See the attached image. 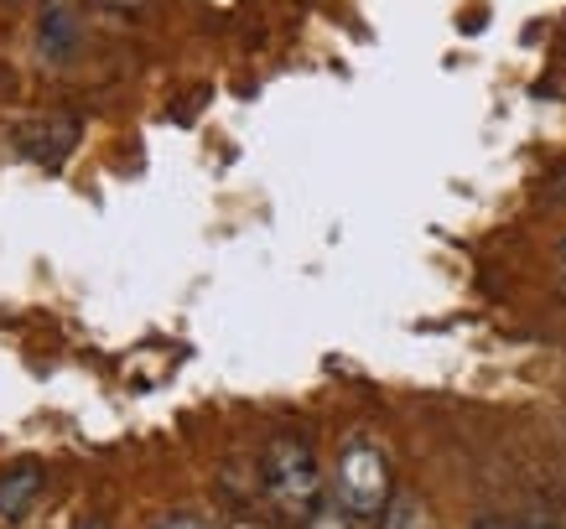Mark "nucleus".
Returning a JSON list of instances; mask_svg holds the SVG:
<instances>
[{
	"mask_svg": "<svg viewBox=\"0 0 566 529\" xmlns=\"http://www.w3.org/2000/svg\"><path fill=\"white\" fill-rule=\"evenodd\" d=\"M104 6H109V11H140L146 0H104Z\"/></svg>",
	"mask_w": 566,
	"mask_h": 529,
	"instance_id": "9d476101",
	"label": "nucleus"
},
{
	"mask_svg": "<svg viewBox=\"0 0 566 529\" xmlns=\"http://www.w3.org/2000/svg\"><path fill=\"white\" fill-rule=\"evenodd\" d=\"M379 529H431V514L416 494H390V504L379 514Z\"/></svg>",
	"mask_w": 566,
	"mask_h": 529,
	"instance_id": "423d86ee",
	"label": "nucleus"
},
{
	"mask_svg": "<svg viewBox=\"0 0 566 529\" xmlns=\"http://www.w3.org/2000/svg\"><path fill=\"white\" fill-rule=\"evenodd\" d=\"M551 203L556 208H566V161L556 167V177H551Z\"/></svg>",
	"mask_w": 566,
	"mask_h": 529,
	"instance_id": "1a4fd4ad",
	"label": "nucleus"
},
{
	"mask_svg": "<svg viewBox=\"0 0 566 529\" xmlns=\"http://www.w3.org/2000/svg\"><path fill=\"white\" fill-rule=\"evenodd\" d=\"M78 136H84V125L73 115H42V120L17 130V151L32 156L36 167H63L73 156V146H78Z\"/></svg>",
	"mask_w": 566,
	"mask_h": 529,
	"instance_id": "7ed1b4c3",
	"label": "nucleus"
},
{
	"mask_svg": "<svg viewBox=\"0 0 566 529\" xmlns=\"http://www.w3.org/2000/svg\"><path fill=\"white\" fill-rule=\"evenodd\" d=\"M229 529H260V525H229Z\"/></svg>",
	"mask_w": 566,
	"mask_h": 529,
	"instance_id": "4468645a",
	"label": "nucleus"
},
{
	"mask_svg": "<svg viewBox=\"0 0 566 529\" xmlns=\"http://www.w3.org/2000/svg\"><path fill=\"white\" fill-rule=\"evenodd\" d=\"M556 260H562V265H566V240H562V244H556Z\"/></svg>",
	"mask_w": 566,
	"mask_h": 529,
	"instance_id": "ddd939ff",
	"label": "nucleus"
},
{
	"mask_svg": "<svg viewBox=\"0 0 566 529\" xmlns=\"http://www.w3.org/2000/svg\"><path fill=\"white\" fill-rule=\"evenodd\" d=\"M260 483H265V498L286 519L307 525L312 514L323 509V473H317V452H312L307 436H275L260 457Z\"/></svg>",
	"mask_w": 566,
	"mask_h": 529,
	"instance_id": "f257e3e1",
	"label": "nucleus"
},
{
	"mask_svg": "<svg viewBox=\"0 0 566 529\" xmlns=\"http://www.w3.org/2000/svg\"><path fill=\"white\" fill-rule=\"evenodd\" d=\"M531 529H556V525H531Z\"/></svg>",
	"mask_w": 566,
	"mask_h": 529,
	"instance_id": "2eb2a0df",
	"label": "nucleus"
},
{
	"mask_svg": "<svg viewBox=\"0 0 566 529\" xmlns=\"http://www.w3.org/2000/svg\"><path fill=\"white\" fill-rule=\"evenodd\" d=\"M390 494H395V483H390L385 446L375 436H348L344 452H338V478H333L338 509H348L354 519H379Z\"/></svg>",
	"mask_w": 566,
	"mask_h": 529,
	"instance_id": "f03ea898",
	"label": "nucleus"
},
{
	"mask_svg": "<svg viewBox=\"0 0 566 529\" xmlns=\"http://www.w3.org/2000/svg\"><path fill=\"white\" fill-rule=\"evenodd\" d=\"M6 6H11V0H6Z\"/></svg>",
	"mask_w": 566,
	"mask_h": 529,
	"instance_id": "dca6fc26",
	"label": "nucleus"
},
{
	"mask_svg": "<svg viewBox=\"0 0 566 529\" xmlns=\"http://www.w3.org/2000/svg\"><path fill=\"white\" fill-rule=\"evenodd\" d=\"M473 529H520V525H504V519H479Z\"/></svg>",
	"mask_w": 566,
	"mask_h": 529,
	"instance_id": "9b49d317",
	"label": "nucleus"
},
{
	"mask_svg": "<svg viewBox=\"0 0 566 529\" xmlns=\"http://www.w3.org/2000/svg\"><path fill=\"white\" fill-rule=\"evenodd\" d=\"M307 529H354V514L333 504V509H317V514H312Z\"/></svg>",
	"mask_w": 566,
	"mask_h": 529,
	"instance_id": "0eeeda50",
	"label": "nucleus"
},
{
	"mask_svg": "<svg viewBox=\"0 0 566 529\" xmlns=\"http://www.w3.org/2000/svg\"><path fill=\"white\" fill-rule=\"evenodd\" d=\"M151 529H213V525H208V519H198V514H182V509H177V514H161Z\"/></svg>",
	"mask_w": 566,
	"mask_h": 529,
	"instance_id": "6e6552de",
	"label": "nucleus"
},
{
	"mask_svg": "<svg viewBox=\"0 0 566 529\" xmlns=\"http://www.w3.org/2000/svg\"><path fill=\"white\" fill-rule=\"evenodd\" d=\"M42 483H48L42 462L6 467V473H0V519H6V525H21V519L32 514V504L42 498Z\"/></svg>",
	"mask_w": 566,
	"mask_h": 529,
	"instance_id": "20e7f679",
	"label": "nucleus"
},
{
	"mask_svg": "<svg viewBox=\"0 0 566 529\" xmlns=\"http://www.w3.org/2000/svg\"><path fill=\"white\" fill-rule=\"evenodd\" d=\"M73 529H104V525H99V519H84V525H73Z\"/></svg>",
	"mask_w": 566,
	"mask_h": 529,
	"instance_id": "f8f14e48",
	"label": "nucleus"
},
{
	"mask_svg": "<svg viewBox=\"0 0 566 529\" xmlns=\"http://www.w3.org/2000/svg\"><path fill=\"white\" fill-rule=\"evenodd\" d=\"M36 47H42L48 63H69L73 52H78V17H73V6L52 0L48 11H42V36H36Z\"/></svg>",
	"mask_w": 566,
	"mask_h": 529,
	"instance_id": "39448f33",
	"label": "nucleus"
}]
</instances>
